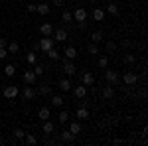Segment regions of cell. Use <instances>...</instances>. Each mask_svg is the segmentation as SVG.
Returning <instances> with one entry per match:
<instances>
[{"mask_svg":"<svg viewBox=\"0 0 148 146\" xmlns=\"http://www.w3.org/2000/svg\"><path fill=\"white\" fill-rule=\"evenodd\" d=\"M56 45V40L51 38V36H44L40 42H38V49H42V51H47V49H51Z\"/></svg>","mask_w":148,"mask_h":146,"instance_id":"cell-1","label":"cell"},{"mask_svg":"<svg viewBox=\"0 0 148 146\" xmlns=\"http://www.w3.org/2000/svg\"><path fill=\"white\" fill-rule=\"evenodd\" d=\"M105 81H107L109 85H119V83H121V75H119L114 69H107V71H105Z\"/></svg>","mask_w":148,"mask_h":146,"instance_id":"cell-2","label":"cell"},{"mask_svg":"<svg viewBox=\"0 0 148 146\" xmlns=\"http://www.w3.org/2000/svg\"><path fill=\"white\" fill-rule=\"evenodd\" d=\"M2 93H4V97H6V99H10V101H12V99H16V97H18V93H20V91H18L16 85H6Z\"/></svg>","mask_w":148,"mask_h":146,"instance_id":"cell-3","label":"cell"},{"mask_svg":"<svg viewBox=\"0 0 148 146\" xmlns=\"http://www.w3.org/2000/svg\"><path fill=\"white\" fill-rule=\"evenodd\" d=\"M136 81H138V75L134 71H126L125 75H123V83L125 85H136Z\"/></svg>","mask_w":148,"mask_h":146,"instance_id":"cell-4","label":"cell"},{"mask_svg":"<svg viewBox=\"0 0 148 146\" xmlns=\"http://www.w3.org/2000/svg\"><path fill=\"white\" fill-rule=\"evenodd\" d=\"M22 79H24V83H26V85H34L36 79H38V75H36L32 69H26V71H24V75H22Z\"/></svg>","mask_w":148,"mask_h":146,"instance_id":"cell-5","label":"cell"},{"mask_svg":"<svg viewBox=\"0 0 148 146\" xmlns=\"http://www.w3.org/2000/svg\"><path fill=\"white\" fill-rule=\"evenodd\" d=\"M75 71H77V67H75V63L67 59V61L63 63V73H65V77H73V75H75Z\"/></svg>","mask_w":148,"mask_h":146,"instance_id":"cell-6","label":"cell"},{"mask_svg":"<svg viewBox=\"0 0 148 146\" xmlns=\"http://www.w3.org/2000/svg\"><path fill=\"white\" fill-rule=\"evenodd\" d=\"M57 87H59L61 91H71L73 89V83H71L69 77H61L59 81H57Z\"/></svg>","mask_w":148,"mask_h":146,"instance_id":"cell-7","label":"cell"},{"mask_svg":"<svg viewBox=\"0 0 148 146\" xmlns=\"http://www.w3.org/2000/svg\"><path fill=\"white\" fill-rule=\"evenodd\" d=\"M22 97H24V101H32V99L36 97V89L32 87V85H26L24 91H22Z\"/></svg>","mask_w":148,"mask_h":146,"instance_id":"cell-8","label":"cell"},{"mask_svg":"<svg viewBox=\"0 0 148 146\" xmlns=\"http://www.w3.org/2000/svg\"><path fill=\"white\" fill-rule=\"evenodd\" d=\"M73 20H75V22H85V20H87V10H85V8H77V10L73 12Z\"/></svg>","mask_w":148,"mask_h":146,"instance_id":"cell-9","label":"cell"},{"mask_svg":"<svg viewBox=\"0 0 148 146\" xmlns=\"http://www.w3.org/2000/svg\"><path fill=\"white\" fill-rule=\"evenodd\" d=\"M75 117H77L79 121H87V119H89V109H87L85 105H81L79 109L75 111Z\"/></svg>","mask_w":148,"mask_h":146,"instance_id":"cell-10","label":"cell"},{"mask_svg":"<svg viewBox=\"0 0 148 146\" xmlns=\"http://www.w3.org/2000/svg\"><path fill=\"white\" fill-rule=\"evenodd\" d=\"M63 56H65V59L73 61V59L77 57V49H75L73 45H67V47H65V51H63Z\"/></svg>","mask_w":148,"mask_h":146,"instance_id":"cell-11","label":"cell"},{"mask_svg":"<svg viewBox=\"0 0 148 146\" xmlns=\"http://www.w3.org/2000/svg\"><path fill=\"white\" fill-rule=\"evenodd\" d=\"M40 34L42 36H51L53 34V26H51L49 22H44L42 26H40Z\"/></svg>","mask_w":148,"mask_h":146,"instance_id":"cell-12","label":"cell"},{"mask_svg":"<svg viewBox=\"0 0 148 146\" xmlns=\"http://www.w3.org/2000/svg\"><path fill=\"white\" fill-rule=\"evenodd\" d=\"M53 40H56V42H65V40H67V32H65L63 28L56 30V32H53Z\"/></svg>","mask_w":148,"mask_h":146,"instance_id":"cell-13","label":"cell"},{"mask_svg":"<svg viewBox=\"0 0 148 146\" xmlns=\"http://www.w3.org/2000/svg\"><path fill=\"white\" fill-rule=\"evenodd\" d=\"M73 95H75L77 99H83V97L87 95V85H77V87L73 89Z\"/></svg>","mask_w":148,"mask_h":146,"instance_id":"cell-14","label":"cell"},{"mask_svg":"<svg viewBox=\"0 0 148 146\" xmlns=\"http://www.w3.org/2000/svg\"><path fill=\"white\" fill-rule=\"evenodd\" d=\"M81 81H83V85H93L95 83V77H93V73L85 71V73H81Z\"/></svg>","mask_w":148,"mask_h":146,"instance_id":"cell-15","label":"cell"},{"mask_svg":"<svg viewBox=\"0 0 148 146\" xmlns=\"http://www.w3.org/2000/svg\"><path fill=\"white\" fill-rule=\"evenodd\" d=\"M103 99H113L114 97V89H113V85H105V89H103Z\"/></svg>","mask_w":148,"mask_h":146,"instance_id":"cell-16","label":"cell"},{"mask_svg":"<svg viewBox=\"0 0 148 146\" xmlns=\"http://www.w3.org/2000/svg\"><path fill=\"white\" fill-rule=\"evenodd\" d=\"M36 12H38V14H42V16L49 14V4H46V2H42V4H36Z\"/></svg>","mask_w":148,"mask_h":146,"instance_id":"cell-17","label":"cell"},{"mask_svg":"<svg viewBox=\"0 0 148 146\" xmlns=\"http://www.w3.org/2000/svg\"><path fill=\"white\" fill-rule=\"evenodd\" d=\"M56 130V124L53 123H49V121H44V126H42V132L44 134H51Z\"/></svg>","mask_w":148,"mask_h":146,"instance_id":"cell-18","label":"cell"},{"mask_svg":"<svg viewBox=\"0 0 148 146\" xmlns=\"http://www.w3.org/2000/svg\"><path fill=\"white\" fill-rule=\"evenodd\" d=\"M38 95H42V97H46V95H51V85H40L38 89H36Z\"/></svg>","mask_w":148,"mask_h":146,"instance_id":"cell-19","label":"cell"},{"mask_svg":"<svg viewBox=\"0 0 148 146\" xmlns=\"http://www.w3.org/2000/svg\"><path fill=\"white\" fill-rule=\"evenodd\" d=\"M51 107L61 109V107H63V97H61V95H51Z\"/></svg>","mask_w":148,"mask_h":146,"instance_id":"cell-20","label":"cell"},{"mask_svg":"<svg viewBox=\"0 0 148 146\" xmlns=\"http://www.w3.org/2000/svg\"><path fill=\"white\" fill-rule=\"evenodd\" d=\"M22 142L28 144V146H34V144H38V138H36L34 134H30V132H26V136L22 138Z\"/></svg>","mask_w":148,"mask_h":146,"instance_id":"cell-21","label":"cell"},{"mask_svg":"<svg viewBox=\"0 0 148 146\" xmlns=\"http://www.w3.org/2000/svg\"><path fill=\"white\" fill-rule=\"evenodd\" d=\"M93 20H95V22H103V20H105V10L95 8V10H93Z\"/></svg>","mask_w":148,"mask_h":146,"instance_id":"cell-22","label":"cell"},{"mask_svg":"<svg viewBox=\"0 0 148 146\" xmlns=\"http://www.w3.org/2000/svg\"><path fill=\"white\" fill-rule=\"evenodd\" d=\"M61 140H63V142H73V140H75V134H73L71 130H61Z\"/></svg>","mask_w":148,"mask_h":146,"instance_id":"cell-23","label":"cell"},{"mask_svg":"<svg viewBox=\"0 0 148 146\" xmlns=\"http://www.w3.org/2000/svg\"><path fill=\"white\" fill-rule=\"evenodd\" d=\"M6 49H8V53H18L20 51V44L18 42H8Z\"/></svg>","mask_w":148,"mask_h":146,"instance_id":"cell-24","label":"cell"},{"mask_svg":"<svg viewBox=\"0 0 148 146\" xmlns=\"http://www.w3.org/2000/svg\"><path fill=\"white\" fill-rule=\"evenodd\" d=\"M38 117H40V121H49V109L47 107H42L38 111Z\"/></svg>","mask_w":148,"mask_h":146,"instance_id":"cell-25","label":"cell"},{"mask_svg":"<svg viewBox=\"0 0 148 146\" xmlns=\"http://www.w3.org/2000/svg\"><path fill=\"white\" fill-rule=\"evenodd\" d=\"M103 40H105V34H103L101 30H97V32L91 34V42H95V44H99V42H103Z\"/></svg>","mask_w":148,"mask_h":146,"instance_id":"cell-26","label":"cell"},{"mask_svg":"<svg viewBox=\"0 0 148 146\" xmlns=\"http://www.w3.org/2000/svg\"><path fill=\"white\" fill-rule=\"evenodd\" d=\"M69 130H71V132H73V134L77 136L81 132V124L77 123V121H71V123H69Z\"/></svg>","mask_w":148,"mask_h":146,"instance_id":"cell-27","label":"cell"},{"mask_svg":"<svg viewBox=\"0 0 148 146\" xmlns=\"http://www.w3.org/2000/svg\"><path fill=\"white\" fill-rule=\"evenodd\" d=\"M87 51H89V56H97V53H99L97 44H95V42H89V44H87Z\"/></svg>","mask_w":148,"mask_h":146,"instance_id":"cell-28","label":"cell"},{"mask_svg":"<svg viewBox=\"0 0 148 146\" xmlns=\"http://www.w3.org/2000/svg\"><path fill=\"white\" fill-rule=\"evenodd\" d=\"M61 20H63L65 24H71V22H73V12L63 10V14H61Z\"/></svg>","mask_w":148,"mask_h":146,"instance_id":"cell-29","label":"cell"},{"mask_svg":"<svg viewBox=\"0 0 148 146\" xmlns=\"http://www.w3.org/2000/svg\"><path fill=\"white\" fill-rule=\"evenodd\" d=\"M46 53H47V57H49V59H53V61H56V59H59V51L56 49V45H53L51 49H47Z\"/></svg>","mask_w":148,"mask_h":146,"instance_id":"cell-30","label":"cell"},{"mask_svg":"<svg viewBox=\"0 0 148 146\" xmlns=\"http://www.w3.org/2000/svg\"><path fill=\"white\" fill-rule=\"evenodd\" d=\"M14 73H16V67H14L12 63H8V65L4 67V75H8V77H12Z\"/></svg>","mask_w":148,"mask_h":146,"instance_id":"cell-31","label":"cell"},{"mask_svg":"<svg viewBox=\"0 0 148 146\" xmlns=\"http://www.w3.org/2000/svg\"><path fill=\"white\" fill-rule=\"evenodd\" d=\"M134 61H136V56H134V53H126L125 56V63L126 65H132Z\"/></svg>","mask_w":148,"mask_h":146,"instance_id":"cell-32","label":"cell"},{"mask_svg":"<svg viewBox=\"0 0 148 146\" xmlns=\"http://www.w3.org/2000/svg\"><path fill=\"white\" fill-rule=\"evenodd\" d=\"M107 12L113 14V16H119V6H116V4H109V6H107Z\"/></svg>","mask_w":148,"mask_h":146,"instance_id":"cell-33","label":"cell"},{"mask_svg":"<svg viewBox=\"0 0 148 146\" xmlns=\"http://www.w3.org/2000/svg\"><path fill=\"white\" fill-rule=\"evenodd\" d=\"M44 69H46V65H36V63H34V67H32V71H34L36 75H38V77H40V75H42V73H44Z\"/></svg>","mask_w":148,"mask_h":146,"instance_id":"cell-34","label":"cell"},{"mask_svg":"<svg viewBox=\"0 0 148 146\" xmlns=\"http://www.w3.org/2000/svg\"><path fill=\"white\" fill-rule=\"evenodd\" d=\"M57 117H59V123H67V121H69V112L67 111H61Z\"/></svg>","mask_w":148,"mask_h":146,"instance_id":"cell-35","label":"cell"},{"mask_svg":"<svg viewBox=\"0 0 148 146\" xmlns=\"http://www.w3.org/2000/svg\"><path fill=\"white\" fill-rule=\"evenodd\" d=\"M26 61H28L30 65H34L36 61H38V56H36V53H28V56H26Z\"/></svg>","mask_w":148,"mask_h":146,"instance_id":"cell-36","label":"cell"},{"mask_svg":"<svg viewBox=\"0 0 148 146\" xmlns=\"http://www.w3.org/2000/svg\"><path fill=\"white\" fill-rule=\"evenodd\" d=\"M14 136H16L18 140H22L24 136H26V130H24V128H16V130H14Z\"/></svg>","mask_w":148,"mask_h":146,"instance_id":"cell-37","label":"cell"},{"mask_svg":"<svg viewBox=\"0 0 148 146\" xmlns=\"http://www.w3.org/2000/svg\"><path fill=\"white\" fill-rule=\"evenodd\" d=\"M107 65H109V57L107 56H103V57H99V67H107Z\"/></svg>","mask_w":148,"mask_h":146,"instance_id":"cell-38","label":"cell"},{"mask_svg":"<svg viewBox=\"0 0 148 146\" xmlns=\"http://www.w3.org/2000/svg\"><path fill=\"white\" fill-rule=\"evenodd\" d=\"M107 51H109V53H114V51H116V44H114V42H109V44H107Z\"/></svg>","mask_w":148,"mask_h":146,"instance_id":"cell-39","label":"cell"},{"mask_svg":"<svg viewBox=\"0 0 148 146\" xmlns=\"http://www.w3.org/2000/svg\"><path fill=\"white\" fill-rule=\"evenodd\" d=\"M6 56H8V49L6 47H0V59H4Z\"/></svg>","mask_w":148,"mask_h":146,"instance_id":"cell-40","label":"cell"},{"mask_svg":"<svg viewBox=\"0 0 148 146\" xmlns=\"http://www.w3.org/2000/svg\"><path fill=\"white\" fill-rule=\"evenodd\" d=\"M26 10H28V12H36V4H28Z\"/></svg>","mask_w":148,"mask_h":146,"instance_id":"cell-41","label":"cell"},{"mask_svg":"<svg viewBox=\"0 0 148 146\" xmlns=\"http://www.w3.org/2000/svg\"><path fill=\"white\" fill-rule=\"evenodd\" d=\"M56 6H65V0H53Z\"/></svg>","mask_w":148,"mask_h":146,"instance_id":"cell-42","label":"cell"},{"mask_svg":"<svg viewBox=\"0 0 148 146\" xmlns=\"http://www.w3.org/2000/svg\"><path fill=\"white\" fill-rule=\"evenodd\" d=\"M8 45V40H4V38H0V47H6Z\"/></svg>","mask_w":148,"mask_h":146,"instance_id":"cell-43","label":"cell"},{"mask_svg":"<svg viewBox=\"0 0 148 146\" xmlns=\"http://www.w3.org/2000/svg\"><path fill=\"white\" fill-rule=\"evenodd\" d=\"M2 142H4V138H2V136H0V144H2Z\"/></svg>","mask_w":148,"mask_h":146,"instance_id":"cell-44","label":"cell"}]
</instances>
